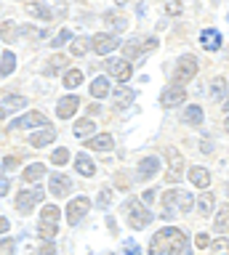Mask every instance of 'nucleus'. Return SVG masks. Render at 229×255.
<instances>
[{"label":"nucleus","instance_id":"obj_1","mask_svg":"<svg viewBox=\"0 0 229 255\" xmlns=\"http://www.w3.org/2000/svg\"><path fill=\"white\" fill-rule=\"evenodd\" d=\"M187 253V231L168 226L157 231L149 242V255H184Z\"/></svg>","mask_w":229,"mask_h":255},{"label":"nucleus","instance_id":"obj_2","mask_svg":"<svg viewBox=\"0 0 229 255\" xmlns=\"http://www.w3.org/2000/svg\"><path fill=\"white\" fill-rule=\"evenodd\" d=\"M192 194L184 189H168L163 194V207H165V218H171V215H176V213H189L192 210Z\"/></svg>","mask_w":229,"mask_h":255},{"label":"nucleus","instance_id":"obj_3","mask_svg":"<svg viewBox=\"0 0 229 255\" xmlns=\"http://www.w3.org/2000/svg\"><path fill=\"white\" fill-rule=\"evenodd\" d=\"M125 215H128V226L131 229H144V226H149V221H152V213L147 210L144 207V202H139V199H128V202H125Z\"/></svg>","mask_w":229,"mask_h":255},{"label":"nucleus","instance_id":"obj_4","mask_svg":"<svg viewBox=\"0 0 229 255\" xmlns=\"http://www.w3.org/2000/svg\"><path fill=\"white\" fill-rule=\"evenodd\" d=\"M59 218H61V210L56 205H45L43 213H40V226H37V231H40L43 239H53L59 234Z\"/></svg>","mask_w":229,"mask_h":255},{"label":"nucleus","instance_id":"obj_5","mask_svg":"<svg viewBox=\"0 0 229 255\" xmlns=\"http://www.w3.org/2000/svg\"><path fill=\"white\" fill-rule=\"evenodd\" d=\"M43 197H45V191L43 189H24V191H19V197H16V210L19 213H32V207L37 202H43Z\"/></svg>","mask_w":229,"mask_h":255},{"label":"nucleus","instance_id":"obj_6","mask_svg":"<svg viewBox=\"0 0 229 255\" xmlns=\"http://www.w3.org/2000/svg\"><path fill=\"white\" fill-rule=\"evenodd\" d=\"M88 210H91V199L88 197H75L72 202L67 205V223L69 226H77V223L85 218Z\"/></svg>","mask_w":229,"mask_h":255},{"label":"nucleus","instance_id":"obj_7","mask_svg":"<svg viewBox=\"0 0 229 255\" xmlns=\"http://www.w3.org/2000/svg\"><path fill=\"white\" fill-rule=\"evenodd\" d=\"M123 43L117 40L115 35H109V32H99V35H93L91 40V48H93V53H99V56H107V53H112L115 48H120Z\"/></svg>","mask_w":229,"mask_h":255},{"label":"nucleus","instance_id":"obj_8","mask_svg":"<svg viewBox=\"0 0 229 255\" xmlns=\"http://www.w3.org/2000/svg\"><path fill=\"white\" fill-rule=\"evenodd\" d=\"M104 69L109 72V75L117 77V83H128L131 75H133V67L125 59H107L104 61Z\"/></svg>","mask_w":229,"mask_h":255},{"label":"nucleus","instance_id":"obj_9","mask_svg":"<svg viewBox=\"0 0 229 255\" xmlns=\"http://www.w3.org/2000/svg\"><path fill=\"white\" fill-rule=\"evenodd\" d=\"M195 75H197V61H195V56H181V59H179V67H176V85L189 83Z\"/></svg>","mask_w":229,"mask_h":255},{"label":"nucleus","instance_id":"obj_10","mask_svg":"<svg viewBox=\"0 0 229 255\" xmlns=\"http://www.w3.org/2000/svg\"><path fill=\"white\" fill-rule=\"evenodd\" d=\"M8 128H13V130H19V128H48V117L43 112H29V115L13 120Z\"/></svg>","mask_w":229,"mask_h":255},{"label":"nucleus","instance_id":"obj_11","mask_svg":"<svg viewBox=\"0 0 229 255\" xmlns=\"http://www.w3.org/2000/svg\"><path fill=\"white\" fill-rule=\"evenodd\" d=\"M165 157H168V167H171L168 178H171V181L181 178V175H184V157H181V154H179V151L173 149V146L165 149Z\"/></svg>","mask_w":229,"mask_h":255},{"label":"nucleus","instance_id":"obj_12","mask_svg":"<svg viewBox=\"0 0 229 255\" xmlns=\"http://www.w3.org/2000/svg\"><path fill=\"white\" fill-rule=\"evenodd\" d=\"M48 189H51V194H53V197H67L69 191H72V181H69L64 173H53V175H51Z\"/></svg>","mask_w":229,"mask_h":255},{"label":"nucleus","instance_id":"obj_13","mask_svg":"<svg viewBox=\"0 0 229 255\" xmlns=\"http://www.w3.org/2000/svg\"><path fill=\"white\" fill-rule=\"evenodd\" d=\"M184 99H187V91L181 85H173L160 96V104L165 109H173V107H179V104H184Z\"/></svg>","mask_w":229,"mask_h":255},{"label":"nucleus","instance_id":"obj_14","mask_svg":"<svg viewBox=\"0 0 229 255\" xmlns=\"http://www.w3.org/2000/svg\"><path fill=\"white\" fill-rule=\"evenodd\" d=\"M133 99H136V91H133V88H128L125 83L115 85V107L117 109H128L133 104Z\"/></svg>","mask_w":229,"mask_h":255},{"label":"nucleus","instance_id":"obj_15","mask_svg":"<svg viewBox=\"0 0 229 255\" xmlns=\"http://www.w3.org/2000/svg\"><path fill=\"white\" fill-rule=\"evenodd\" d=\"M77 109H80V99H77L75 93H72V96H64V99L56 104V115H59L61 120H69Z\"/></svg>","mask_w":229,"mask_h":255},{"label":"nucleus","instance_id":"obj_16","mask_svg":"<svg viewBox=\"0 0 229 255\" xmlns=\"http://www.w3.org/2000/svg\"><path fill=\"white\" fill-rule=\"evenodd\" d=\"M136 170H139V175H136L139 181H149L152 175H157V170H160V159L157 157H144Z\"/></svg>","mask_w":229,"mask_h":255},{"label":"nucleus","instance_id":"obj_17","mask_svg":"<svg viewBox=\"0 0 229 255\" xmlns=\"http://www.w3.org/2000/svg\"><path fill=\"white\" fill-rule=\"evenodd\" d=\"M189 181H192L197 189H208V186H211V173H208V167H200V165L189 167Z\"/></svg>","mask_w":229,"mask_h":255},{"label":"nucleus","instance_id":"obj_18","mask_svg":"<svg viewBox=\"0 0 229 255\" xmlns=\"http://www.w3.org/2000/svg\"><path fill=\"white\" fill-rule=\"evenodd\" d=\"M200 45L205 51H219L221 48V32L219 29H203L200 32Z\"/></svg>","mask_w":229,"mask_h":255},{"label":"nucleus","instance_id":"obj_19","mask_svg":"<svg viewBox=\"0 0 229 255\" xmlns=\"http://www.w3.org/2000/svg\"><path fill=\"white\" fill-rule=\"evenodd\" d=\"M21 107H27L24 96H5V99L0 101V117H5L8 112H19Z\"/></svg>","mask_w":229,"mask_h":255},{"label":"nucleus","instance_id":"obj_20","mask_svg":"<svg viewBox=\"0 0 229 255\" xmlns=\"http://www.w3.org/2000/svg\"><path fill=\"white\" fill-rule=\"evenodd\" d=\"M112 146H115V141H112V135H109V133L91 135L88 143H85V149H96V151H109Z\"/></svg>","mask_w":229,"mask_h":255},{"label":"nucleus","instance_id":"obj_21","mask_svg":"<svg viewBox=\"0 0 229 255\" xmlns=\"http://www.w3.org/2000/svg\"><path fill=\"white\" fill-rule=\"evenodd\" d=\"M24 11L29 16H35V19H40V21H51V8L43 5L40 0H29V3L24 5Z\"/></svg>","mask_w":229,"mask_h":255},{"label":"nucleus","instance_id":"obj_22","mask_svg":"<svg viewBox=\"0 0 229 255\" xmlns=\"http://www.w3.org/2000/svg\"><path fill=\"white\" fill-rule=\"evenodd\" d=\"M53 138H56V130H53V128H43L40 133H32V135H29V143H32L35 149H43V146H48Z\"/></svg>","mask_w":229,"mask_h":255},{"label":"nucleus","instance_id":"obj_23","mask_svg":"<svg viewBox=\"0 0 229 255\" xmlns=\"http://www.w3.org/2000/svg\"><path fill=\"white\" fill-rule=\"evenodd\" d=\"M75 170L88 178V175L96 173V165H93V159H91L88 154H77V157H75Z\"/></svg>","mask_w":229,"mask_h":255},{"label":"nucleus","instance_id":"obj_24","mask_svg":"<svg viewBox=\"0 0 229 255\" xmlns=\"http://www.w3.org/2000/svg\"><path fill=\"white\" fill-rule=\"evenodd\" d=\"M43 175H45V165H43V162H32V165H27V167H24L21 178H24L27 183H35V181H40Z\"/></svg>","mask_w":229,"mask_h":255},{"label":"nucleus","instance_id":"obj_25","mask_svg":"<svg viewBox=\"0 0 229 255\" xmlns=\"http://www.w3.org/2000/svg\"><path fill=\"white\" fill-rule=\"evenodd\" d=\"M213 229H216L219 234H229V205H227V202L221 205V210L216 213V221H213Z\"/></svg>","mask_w":229,"mask_h":255},{"label":"nucleus","instance_id":"obj_26","mask_svg":"<svg viewBox=\"0 0 229 255\" xmlns=\"http://www.w3.org/2000/svg\"><path fill=\"white\" fill-rule=\"evenodd\" d=\"M13 72H16V53L5 51L3 53V61H0V75L8 77V75H13Z\"/></svg>","mask_w":229,"mask_h":255},{"label":"nucleus","instance_id":"obj_27","mask_svg":"<svg viewBox=\"0 0 229 255\" xmlns=\"http://www.w3.org/2000/svg\"><path fill=\"white\" fill-rule=\"evenodd\" d=\"M93 128H96V123H93L91 117L77 120V123H75V135H77V138H88V135H93Z\"/></svg>","mask_w":229,"mask_h":255},{"label":"nucleus","instance_id":"obj_28","mask_svg":"<svg viewBox=\"0 0 229 255\" xmlns=\"http://www.w3.org/2000/svg\"><path fill=\"white\" fill-rule=\"evenodd\" d=\"M107 93H109V80L107 77H93V83H91V96L93 99H104Z\"/></svg>","mask_w":229,"mask_h":255},{"label":"nucleus","instance_id":"obj_29","mask_svg":"<svg viewBox=\"0 0 229 255\" xmlns=\"http://www.w3.org/2000/svg\"><path fill=\"white\" fill-rule=\"evenodd\" d=\"M213 205H216V199H213V194H211V191H203L200 199H197V213H200V215H211Z\"/></svg>","mask_w":229,"mask_h":255},{"label":"nucleus","instance_id":"obj_30","mask_svg":"<svg viewBox=\"0 0 229 255\" xmlns=\"http://www.w3.org/2000/svg\"><path fill=\"white\" fill-rule=\"evenodd\" d=\"M67 67V56H51V61H48V67L43 69V75H48V77H53L56 72H61Z\"/></svg>","mask_w":229,"mask_h":255},{"label":"nucleus","instance_id":"obj_31","mask_svg":"<svg viewBox=\"0 0 229 255\" xmlns=\"http://www.w3.org/2000/svg\"><path fill=\"white\" fill-rule=\"evenodd\" d=\"M181 120H184L187 125H200L203 123V109L200 107H187L184 115H181Z\"/></svg>","mask_w":229,"mask_h":255},{"label":"nucleus","instance_id":"obj_32","mask_svg":"<svg viewBox=\"0 0 229 255\" xmlns=\"http://www.w3.org/2000/svg\"><path fill=\"white\" fill-rule=\"evenodd\" d=\"M88 48H91V40L75 37L72 43H69V53H72V56H85V53H88Z\"/></svg>","mask_w":229,"mask_h":255},{"label":"nucleus","instance_id":"obj_33","mask_svg":"<svg viewBox=\"0 0 229 255\" xmlns=\"http://www.w3.org/2000/svg\"><path fill=\"white\" fill-rule=\"evenodd\" d=\"M80 83H83V72H80V69H67V72H64V88L75 91Z\"/></svg>","mask_w":229,"mask_h":255},{"label":"nucleus","instance_id":"obj_34","mask_svg":"<svg viewBox=\"0 0 229 255\" xmlns=\"http://www.w3.org/2000/svg\"><path fill=\"white\" fill-rule=\"evenodd\" d=\"M147 48H144V43H136V40H131V43H123V53H125V59H139L141 53H144Z\"/></svg>","mask_w":229,"mask_h":255},{"label":"nucleus","instance_id":"obj_35","mask_svg":"<svg viewBox=\"0 0 229 255\" xmlns=\"http://www.w3.org/2000/svg\"><path fill=\"white\" fill-rule=\"evenodd\" d=\"M211 96H213V99H224V96H227V80L224 77H216V80H213V88H211Z\"/></svg>","mask_w":229,"mask_h":255},{"label":"nucleus","instance_id":"obj_36","mask_svg":"<svg viewBox=\"0 0 229 255\" xmlns=\"http://www.w3.org/2000/svg\"><path fill=\"white\" fill-rule=\"evenodd\" d=\"M0 37L8 40V43H13V40H16V27H13L11 21H5L3 27H0Z\"/></svg>","mask_w":229,"mask_h":255},{"label":"nucleus","instance_id":"obj_37","mask_svg":"<svg viewBox=\"0 0 229 255\" xmlns=\"http://www.w3.org/2000/svg\"><path fill=\"white\" fill-rule=\"evenodd\" d=\"M112 194H115V191L109 189V186H104V189L99 191V199H96V205H99V207H109V202H112Z\"/></svg>","mask_w":229,"mask_h":255},{"label":"nucleus","instance_id":"obj_38","mask_svg":"<svg viewBox=\"0 0 229 255\" xmlns=\"http://www.w3.org/2000/svg\"><path fill=\"white\" fill-rule=\"evenodd\" d=\"M123 255H141V247L133 242V239H125L123 242Z\"/></svg>","mask_w":229,"mask_h":255},{"label":"nucleus","instance_id":"obj_39","mask_svg":"<svg viewBox=\"0 0 229 255\" xmlns=\"http://www.w3.org/2000/svg\"><path fill=\"white\" fill-rule=\"evenodd\" d=\"M107 24H112L115 29H125V27H128V21H125L123 16H115V13H107Z\"/></svg>","mask_w":229,"mask_h":255},{"label":"nucleus","instance_id":"obj_40","mask_svg":"<svg viewBox=\"0 0 229 255\" xmlns=\"http://www.w3.org/2000/svg\"><path fill=\"white\" fill-rule=\"evenodd\" d=\"M67 159H69V151H67V149H56V151L51 154V162H53V165H64Z\"/></svg>","mask_w":229,"mask_h":255},{"label":"nucleus","instance_id":"obj_41","mask_svg":"<svg viewBox=\"0 0 229 255\" xmlns=\"http://www.w3.org/2000/svg\"><path fill=\"white\" fill-rule=\"evenodd\" d=\"M165 13H168V16H179L181 13V0H165Z\"/></svg>","mask_w":229,"mask_h":255},{"label":"nucleus","instance_id":"obj_42","mask_svg":"<svg viewBox=\"0 0 229 255\" xmlns=\"http://www.w3.org/2000/svg\"><path fill=\"white\" fill-rule=\"evenodd\" d=\"M211 247H213V250H216L219 255H227V253H229V242H227L224 237L216 239V242H211Z\"/></svg>","mask_w":229,"mask_h":255},{"label":"nucleus","instance_id":"obj_43","mask_svg":"<svg viewBox=\"0 0 229 255\" xmlns=\"http://www.w3.org/2000/svg\"><path fill=\"white\" fill-rule=\"evenodd\" d=\"M69 37H72V32H69V29H61L59 35H56V40H51V45H53V48H59V45H64Z\"/></svg>","mask_w":229,"mask_h":255},{"label":"nucleus","instance_id":"obj_44","mask_svg":"<svg viewBox=\"0 0 229 255\" xmlns=\"http://www.w3.org/2000/svg\"><path fill=\"white\" fill-rule=\"evenodd\" d=\"M0 255H13V239H3L0 242Z\"/></svg>","mask_w":229,"mask_h":255},{"label":"nucleus","instance_id":"obj_45","mask_svg":"<svg viewBox=\"0 0 229 255\" xmlns=\"http://www.w3.org/2000/svg\"><path fill=\"white\" fill-rule=\"evenodd\" d=\"M195 245L200 247V250H203V247H208V245H211V239H208V234H203V231H200V234L195 237Z\"/></svg>","mask_w":229,"mask_h":255},{"label":"nucleus","instance_id":"obj_46","mask_svg":"<svg viewBox=\"0 0 229 255\" xmlns=\"http://www.w3.org/2000/svg\"><path fill=\"white\" fill-rule=\"evenodd\" d=\"M11 189V178H0V197H5Z\"/></svg>","mask_w":229,"mask_h":255},{"label":"nucleus","instance_id":"obj_47","mask_svg":"<svg viewBox=\"0 0 229 255\" xmlns=\"http://www.w3.org/2000/svg\"><path fill=\"white\" fill-rule=\"evenodd\" d=\"M155 197H157V194H155V189H147L144 194H141V199H144L147 205H152V202H155Z\"/></svg>","mask_w":229,"mask_h":255},{"label":"nucleus","instance_id":"obj_48","mask_svg":"<svg viewBox=\"0 0 229 255\" xmlns=\"http://www.w3.org/2000/svg\"><path fill=\"white\" fill-rule=\"evenodd\" d=\"M37 255H53V245L48 242V239H45V245L40 247V250H37Z\"/></svg>","mask_w":229,"mask_h":255},{"label":"nucleus","instance_id":"obj_49","mask_svg":"<svg viewBox=\"0 0 229 255\" xmlns=\"http://www.w3.org/2000/svg\"><path fill=\"white\" fill-rule=\"evenodd\" d=\"M3 165H5V167H16V165H19V159H16V157H5V159H3Z\"/></svg>","mask_w":229,"mask_h":255},{"label":"nucleus","instance_id":"obj_50","mask_svg":"<svg viewBox=\"0 0 229 255\" xmlns=\"http://www.w3.org/2000/svg\"><path fill=\"white\" fill-rule=\"evenodd\" d=\"M8 231V218H0V234H5Z\"/></svg>","mask_w":229,"mask_h":255},{"label":"nucleus","instance_id":"obj_51","mask_svg":"<svg viewBox=\"0 0 229 255\" xmlns=\"http://www.w3.org/2000/svg\"><path fill=\"white\" fill-rule=\"evenodd\" d=\"M107 226L112 229V231H117V223H115V218H112V215H109V218H107Z\"/></svg>","mask_w":229,"mask_h":255},{"label":"nucleus","instance_id":"obj_52","mask_svg":"<svg viewBox=\"0 0 229 255\" xmlns=\"http://www.w3.org/2000/svg\"><path fill=\"white\" fill-rule=\"evenodd\" d=\"M224 128H227V133H229V117L224 120Z\"/></svg>","mask_w":229,"mask_h":255},{"label":"nucleus","instance_id":"obj_53","mask_svg":"<svg viewBox=\"0 0 229 255\" xmlns=\"http://www.w3.org/2000/svg\"><path fill=\"white\" fill-rule=\"evenodd\" d=\"M115 3H120V5H123V3H128V0H115Z\"/></svg>","mask_w":229,"mask_h":255},{"label":"nucleus","instance_id":"obj_54","mask_svg":"<svg viewBox=\"0 0 229 255\" xmlns=\"http://www.w3.org/2000/svg\"><path fill=\"white\" fill-rule=\"evenodd\" d=\"M224 109H229V99H227V101H224Z\"/></svg>","mask_w":229,"mask_h":255}]
</instances>
